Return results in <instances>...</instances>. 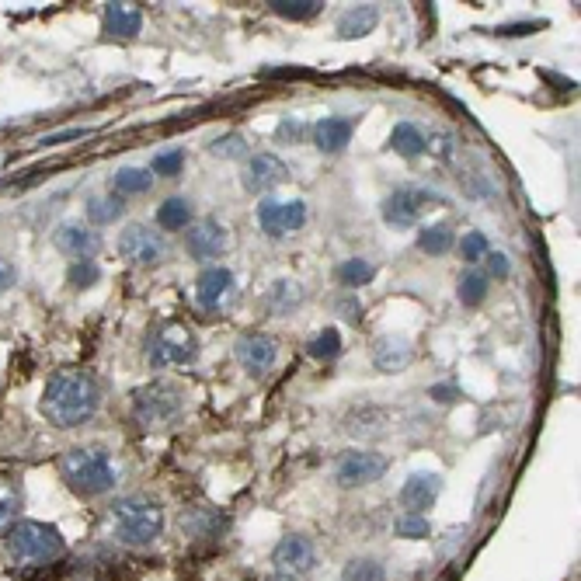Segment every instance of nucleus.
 Here are the masks:
<instances>
[{
  "mask_svg": "<svg viewBox=\"0 0 581 581\" xmlns=\"http://www.w3.org/2000/svg\"><path fill=\"white\" fill-rule=\"evenodd\" d=\"M98 279H101V268H98V261L94 258L70 261V268H67L70 289H91V286H98Z\"/></svg>",
  "mask_w": 581,
  "mask_h": 581,
  "instance_id": "obj_32",
  "label": "nucleus"
},
{
  "mask_svg": "<svg viewBox=\"0 0 581 581\" xmlns=\"http://www.w3.org/2000/svg\"><path fill=\"white\" fill-rule=\"evenodd\" d=\"M310 355H314L317 362H334L341 355V334L334 328H324L314 341H310Z\"/></svg>",
  "mask_w": 581,
  "mask_h": 581,
  "instance_id": "obj_33",
  "label": "nucleus"
},
{
  "mask_svg": "<svg viewBox=\"0 0 581 581\" xmlns=\"http://www.w3.org/2000/svg\"><path fill=\"white\" fill-rule=\"evenodd\" d=\"M394 529L401 540H428V536H432V522H428L425 515H415V512H404Z\"/></svg>",
  "mask_w": 581,
  "mask_h": 581,
  "instance_id": "obj_34",
  "label": "nucleus"
},
{
  "mask_svg": "<svg viewBox=\"0 0 581 581\" xmlns=\"http://www.w3.org/2000/svg\"><path fill=\"white\" fill-rule=\"evenodd\" d=\"M53 244L60 248L67 258L74 261H84V258H94L101 251V234L84 223H60L53 234Z\"/></svg>",
  "mask_w": 581,
  "mask_h": 581,
  "instance_id": "obj_14",
  "label": "nucleus"
},
{
  "mask_svg": "<svg viewBox=\"0 0 581 581\" xmlns=\"http://www.w3.org/2000/svg\"><path fill=\"white\" fill-rule=\"evenodd\" d=\"M181 408H185V394H181V387H174L167 380H154L133 394V415L147 428L171 425L181 415Z\"/></svg>",
  "mask_w": 581,
  "mask_h": 581,
  "instance_id": "obj_6",
  "label": "nucleus"
},
{
  "mask_svg": "<svg viewBox=\"0 0 581 581\" xmlns=\"http://www.w3.org/2000/svg\"><path fill=\"white\" fill-rule=\"evenodd\" d=\"M303 223H307V202L303 199L279 202V199H272V195H265V199L258 202V227H261V234L272 237V241L289 237L293 230H300Z\"/></svg>",
  "mask_w": 581,
  "mask_h": 581,
  "instance_id": "obj_8",
  "label": "nucleus"
},
{
  "mask_svg": "<svg viewBox=\"0 0 581 581\" xmlns=\"http://www.w3.org/2000/svg\"><path fill=\"white\" fill-rule=\"evenodd\" d=\"M341 581H387V568L373 557H355V561L345 564Z\"/></svg>",
  "mask_w": 581,
  "mask_h": 581,
  "instance_id": "obj_29",
  "label": "nucleus"
},
{
  "mask_svg": "<svg viewBox=\"0 0 581 581\" xmlns=\"http://www.w3.org/2000/svg\"><path fill=\"white\" fill-rule=\"evenodd\" d=\"M21 508V491L11 481H0V536L11 533V526L18 522Z\"/></svg>",
  "mask_w": 581,
  "mask_h": 581,
  "instance_id": "obj_30",
  "label": "nucleus"
},
{
  "mask_svg": "<svg viewBox=\"0 0 581 581\" xmlns=\"http://www.w3.org/2000/svg\"><path fill=\"white\" fill-rule=\"evenodd\" d=\"M209 154L213 157H244L248 154V143H244V136L230 133V136H220L216 143H209Z\"/></svg>",
  "mask_w": 581,
  "mask_h": 581,
  "instance_id": "obj_37",
  "label": "nucleus"
},
{
  "mask_svg": "<svg viewBox=\"0 0 581 581\" xmlns=\"http://www.w3.org/2000/svg\"><path fill=\"white\" fill-rule=\"evenodd\" d=\"M18 282V268L11 265L7 258H0V296H7Z\"/></svg>",
  "mask_w": 581,
  "mask_h": 581,
  "instance_id": "obj_39",
  "label": "nucleus"
},
{
  "mask_svg": "<svg viewBox=\"0 0 581 581\" xmlns=\"http://www.w3.org/2000/svg\"><path fill=\"white\" fill-rule=\"evenodd\" d=\"M390 147H394V154L404 157V161H418L421 154H428V140L421 136V129L415 122H397L394 133H390Z\"/></svg>",
  "mask_w": 581,
  "mask_h": 581,
  "instance_id": "obj_22",
  "label": "nucleus"
},
{
  "mask_svg": "<svg viewBox=\"0 0 581 581\" xmlns=\"http://www.w3.org/2000/svg\"><path fill=\"white\" fill-rule=\"evenodd\" d=\"M275 355H279V348H275L272 334H244V338L237 341V359H241L244 369L254 376H265L268 369L275 366Z\"/></svg>",
  "mask_w": 581,
  "mask_h": 581,
  "instance_id": "obj_17",
  "label": "nucleus"
},
{
  "mask_svg": "<svg viewBox=\"0 0 581 581\" xmlns=\"http://www.w3.org/2000/svg\"><path fill=\"white\" fill-rule=\"evenodd\" d=\"M488 254H491V244H488V237H484L481 230H470V234H463L460 258L467 261V265H477V261H484Z\"/></svg>",
  "mask_w": 581,
  "mask_h": 581,
  "instance_id": "obj_35",
  "label": "nucleus"
},
{
  "mask_svg": "<svg viewBox=\"0 0 581 581\" xmlns=\"http://www.w3.org/2000/svg\"><path fill=\"white\" fill-rule=\"evenodd\" d=\"M307 136V126H300V122H293V119H286L279 126V140H303Z\"/></svg>",
  "mask_w": 581,
  "mask_h": 581,
  "instance_id": "obj_40",
  "label": "nucleus"
},
{
  "mask_svg": "<svg viewBox=\"0 0 581 581\" xmlns=\"http://www.w3.org/2000/svg\"><path fill=\"white\" fill-rule=\"evenodd\" d=\"M112 533L129 547H150L164 533V508L154 498H122L112 508Z\"/></svg>",
  "mask_w": 581,
  "mask_h": 581,
  "instance_id": "obj_3",
  "label": "nucleus"
},
{
  "mask_svg": "<svg viewBox=\"0 0 581 581\" xmlns=\"http://www.w3.org/2000/svg\"><path fill=\"white\" fill-rule=\"evenodd\" d=\"M352 133H355V119L331 115V119H321L314 126V143L321 154H341L348 147V140H352Z\"/></svg>",
  "mask_w": 581,
  "mask_h": 581,
  "instance_id": "obj_18",
  "label": "nucleus"
},
{
  "mask_svg": "<svg viewBox=\"0 0 581 581\" xmlns=\"http://www.w3.org/2000/svg\"><path fill=\"white\" fill-rule=\"evenodd\" d=\"M150 185H154V174L147 171V167H122L119 174H115V195H143L150 192Z\"/></svg>",
  "mask_w": 581,
  "mask_h": 581,
  "instance_id": "obj_26",
  "label": "nucleus"
},
{
  "mask_svg": "<svg viewBox=\"0 0 581 581\" xmlns=\"http://www.w3.org/2000/svg\"><path fill=\"white\" fill-rule=\"evenodd\" d=\"M157 227L161 230H188L192 227V202L181 199V195H171L157 206Z\"/></svg>",
  "mask_w": 581,
  "mask_h": 581,
  "instance_id": "obj_23",
  "label": "nucleus"
},
{
  "mask_svg": "<svg viewBox=\"0 0 581 581\" xmlns=\"http://www.w3.org/2000/svg\"><path fill=\"white\" fill-rule=\"evenodd\" d=\"M380 21V7L376 4H355L352 11H345L338 18V39H362L369 35Z\"/></svg>",
  "mask_w": 581,
  "mask_h": 581,
  "instance_id": "obj_20",
  "label": "nucleus"
},
{
  "mask_svg": "<svg viewBox=\"0 0 581 581\" xmlns=\"http://www.w3.org/2000/svg\"><path fill=\"white\" fill-rule=\"evenodd\" d=\"M199 355V341H195L192 328L178 321H164L157 328H150L147 334V362L154 369L167 366H188Z\"/></svg>",
  "mask_w": 581,
  "mask_h": 581,
  "instance_id": "obj_5",
  "label": "nucleus"
},
{
  "mask_svg": "<svg viewBox=\"0 0 581 581\" xmlns=\"http://www.w3.org/2000/svg\"><path fill=\"white\" fill-rule=\"evenodd\" d=\"M488 275L484 272H467L460 275V289H456V296H460L463 307H481L484 296H488Z\"/></svg>",
  "mask_w": 581,
  "mask_h": 581,
  "instance_id": "obj_28",
  "label": "nucleus"
},
{
  "mask_svg": "<svg viewBox=\"0 0 581 581\" xmlns=\"http://www.w3.org/2000/svg\"><path fill=\"white\" fill-rule=\"evenodd\" d=\"M272 14H279V18L286 21H310L321 14V0H272Z\"/></svg>",
  "mask_w": 581,
  "mask_h": 581,
  "instance_id": "obj_27",
  "label": "nucleus"
},
{
  "mask_svg": "<svg viewBox=\"0 0 581 581\" xmlns=\"http://www.w3.org/2000/svg\"><path fill=\"white\" fill-rule=\"evenodd\" d=\"M60 474L77 495H108L119 484V467L101 446H77L60 456Z\"/></svg>",
  "mask_w": 581,
  "mask_h": 581,
  "instance_id": "obj_2",
  "label": "nucleus"
},
{
  "mask_svg": "<svg viewBox=\"0 0 581 581\" xmlns=\"http://www.w3.org/2000/svg\"><path fill=\"white\" fill-rule=\"evenodd\" d=\"M390 470V460L383 453H345L334 470L341 488H366V484L380 481Z\"/></svg>",
  "mask_w": 581,
  "mask_h": 581,
  "instance_id": "obj_10",
  "label": "nucleus"
},
{
  "mask_svg": "<svg viewBox=\"0 0 581 581\" xmlns=\"http://www.w3.org/2000/svg\"><path fill=\"white\" fill-rule=\"evenodd\" d=\"M230 293H234V272L223 265H209L195 282V303L202 310H220Z\"/></svg>",
  "mask_w": 581,
  "mask_h": 581,
  "instance_id": "obj_15",
  "label": "nucleus"
},
{
  "mask_svg": "<svg viewBox=\"0 0 581 581\" xmlns=\"http://www.w3.org/2000/svg\"><path fill=\"white\" fill-rule=\"evenodd\" d=\"M411 352H415V348H411L408 338H376V348H373L376 366H380L383 373H401V369L408 366Z\"/></svg>",
  "mask_w": 581,
  "mask_h": 581,
  "instance_id": "obj_21",
  "label": "nucleus"
},
{
  "mask_svg": "<svg viewBox=\"0 0 581 581\" xmlns=\"http://www.w3.org/2000/svg\"><path fill=\"white\" fill-rule=\"evenodd\" d=\"M442 495V477L439 474H411L401 488V505L404 512H415V515H425L428 508L435 505V498Z\"/></svg>",
  "mask_w": 581,
  "mask_h": 581,
  "instance_id": "obj_16",
  "label": "nucleus"
},
{
  "mask_svg": "<svg viewBox=\"0 0 581 581\" xmlns=\"http://www.w3.org/2000/svg\"><path fill=\"white\" fill-rule=\"evenodd\" d=\"M286 181H289V167L275 154H254L248 167H244V188H248V192L268 195L279 185H286Z\"/></svg>",
  "mask_w": 581,
  "mask_h": 581,
  "instance_id": "obj_11",
  "label": "nucleus"
},
{
  "mask_svg": "<svg viewBox=\"0 0 581 581\" xmlns=\"http://www.w3.org/2000/svg\"><path fill=\"white\" fill-rule=\"evenodd\" d=\"M432 397L439 404H453L456 401V387H449V383H442V387H432Z\"/></svg>",
  "mask_w": 581,
  "mask_h": 581,
  "instance_id": "obj_43",
  "label": "nucleus"
},
{
  "mask_svg": "<svg viewBox=\"0 0 581 581\" xmlns=\"http://www.w3.org/2000/svg\"><path fill=\"white\" fill-rule=\"evenodd\" d=\"M7 554L18 564H49L63 554V536L56 526H46V522H14L11 533H7Z\"/></svg>",
  "mask_w": 581,
  "mask_h": 581,
  "instance_id": "obj_4",
  "label": "nucleus"
},
{
  "mask_svg": "<svg viewBox=\"0 0 581 581\" xmlns=\"http://www.w3.org/2000/svg\"><path fill=\"white\" fill-rule=\"evenodd\" d=\"M488 272H491V279H505V275H508V258H505V254H488Z\"/></svg>",
  "mask_w": 581,
  "mask_h": 581,
  "instance_id": "obj_42",
  "label": "nucleus"
},
{
  "mask_svg": "<svg viewBox=\"0 0 581 581\" xmlns=\"http://www.w3.org/2000/svg\"><path fill=\"white\" fill-rule=\"evenodd\" d=\"M338 310H341V317H345V321H352V324H359L362 321V307H359V300H338Z\"/></svg>",
  "mask_w": 581,
  "mask_h": 581,
  "instance_id": "obj_41",
  "label": "nucleus"
},
{
  "mask_svg": "<svg viewBox=\"0 0 581 581\" xmlns=\"http://www.w3.org/2000/svg\"><path fill=\"white\" fill-rule=\"evenodd\" d=\"M442 195H435L432 188H421V185H408V188H397L390 192V199L383 202V220L397 230H408L421 220V213L432 206H439Z\"/></svg>",
  "mask_w": 581,
  "mask_h": 581,
  "instance_id": "obj_7",
  "label": "nucleus"
},
{
  "mask_svg": "<svg viewBox=\"0 0 581 581\" xmlns=\"http://www.w3.org/2000/svg\"><path fill=\"white\" fill-rule=\"evenodd\" d=\"M181 167H185V150H167V154L154 157L150 174H157V178H178Z\"/></svg>",
  "mask_w": 581,
  "mask_h": 581,
  "instance_id": "obj_36",
  "label": "nucleus"
},
{
  "mask_svg": "<svg viewBox=\"0 0 581 581\" xmlns=\"http://www.w3.org/2000/svg\"><path fill=\"white\" fill-rule=\"evenodd\" d=\"M300 296H303L300 282H279V286L272 289V307L275 310H289L293 303H300Z\"/></svg>",
  "mask_w": 581,
  "mask_h": 581,
  "instance_id": "obj_38",
  "label": "nucleus"
},
{
  "mask_svg": "<svg viewBox=\"0 0 581 581\" xmlns=\"http://www.w3.org/2000/svg\"><path fill=\"white\" fill-rule=\"evenodd\" d=\"M268 581H296L293 575H275V578H268Z\"/></svg>",
  "mask_w": 581,
  "mask_h": 581,
  "instance_id": "obj_45",
  "label": "nucleus"
},
{
  "mask_svg": "<svg viewBox=\"0 0 581 581\" xmlns=\"http://www.w3.org/2000/svg\"><path fill=\"white\" fill-rule=\"evenodd\" d=\"M122 213H126V199L122 195H94V199H87V220L94 227H108V223L122 220Z\"/></svg>",
  "mask_w": 581,
  "mask_h": 581,
  "instance_id": "obj_24",
  "label": "nucleus"
},
{
  "mask_svg": "<svg viewBox=\"0 0 581 581\" xmlns=\"http://www.w3.org/2000/svg\"><path fill=\"white\" fill-rule=\"evenodd\" d=\"M101 404V387L81 369H60L42 390V415L56 428H74L94 418Z\"/></svg>",
  "mask_w": 581,
  "mask_h": 581,
  "instance_id": "obj_1",
  "label": "nucleus"
},
{
  "mask_svg": "<svg viewBox=\"0 0 581 581\" xmlns=\"http://www.w3.org/2000/svg\"><path fill=\"white\" fill-rule=\"evenodd\" d=\"M453 227L449 223H428L425 230L418 234V248L425 254H432V258H442V254L453 251Z\"/></svg>",
  "mask_w": 581,
  "mask_h": 581,
  "instance_id": "obj_25",
  "label": "nucleus"
},
{
  "mask_svg": "<svg viewBox=\"0 0 581 581\" xmlns=\"http://www.w3.org/2000/svg\"><path fill=\"white\" fill-rule=\"evenodd\" d=\"M540 21H529V25H512V28H498V35H522V32H536Z\"/></svg>",
  "mask_w": 581,
  "mask_h": 581,
  "instance_id": "obj_44",
  "label": "nucleus"
},
{
  "mask_svg": "<svg viewBox=\"0 0 581 581\" xmlns=\"http://www.w3.org/2000/svg\"><path fill=\"white\" fill-rule=\"evenodd\" d=\"M373 275H376V268L369 265V261H362V258H348L345 265H338V282L341 286H348V289L366 286V282H373Z\"/></svg>",
  "mask_w": 581,
  "mask_h": 581,
  "instance_id": "obj_31",
  "label": "nucleus"
},
{
  "mask_svg": "<svg viewBox=\"0 0 581 581\" xmlns=\"http://www.w3.org/2000/svg\"><path fill=\"white\" fill-rule=\"evenodd\" d=\"M227 244H230L227 230H223V223H216V220L195 223V227H188V234H185V248L195 261L220 258V254L227 251Z\"/></svg>",
  "mask_w": 581,
  "mask_h": 581,
  "instance_id": "obj_13",
  "label": "nucleus"
},
{
  "mask_svg": "<svg viewBox=\"0 0 581 581\" xmlns=\"http://www.w3.org/2000/svg\"><path fill=\"white\" fill-rule=\"evenodd\" d=\"M101 28H105V35H112V39H133V35H140V28H143L140 7L105 4V11H101Z\"/></svg>",
  "mask_w": 581,
  "mask_h": 581,
  "instance_id": "obj_19",
  "label": "nucleus"
},
{
  "mask_svg": "<svg viewBox=\"0 0 581 581\" xmlns=\"http://www.w3.org/2000/svg\"><path fill=\"white\" fill-rule=\"evenodd\" d=\"M275 564L282 568V575H307L317 564V547L310 543V536L289 533V536H282V543L275 547Z\"/></svg>",
  "mask_w": 581,
  "mask_h": 581,
  "instance_id": "obj_12",
  "label": "nucleus"
},
{
  "mask_svg": "<svg viewBox=\"0 0 581 581\" xmlns=\"http://www.w3.org/2000/svg\"><path fill=\"white\" fill-rule=\"evenodd\" d=\"M119 254L129 261V265L154 268L167 258V244L157 230L143 227V223H129V227L119 234Z\"/></svg>",
  "mask_w": 581,
  "mask_h": 581,
  "instance_id": "obj_9",
  "label": "nucleus"
}]
</instances>
